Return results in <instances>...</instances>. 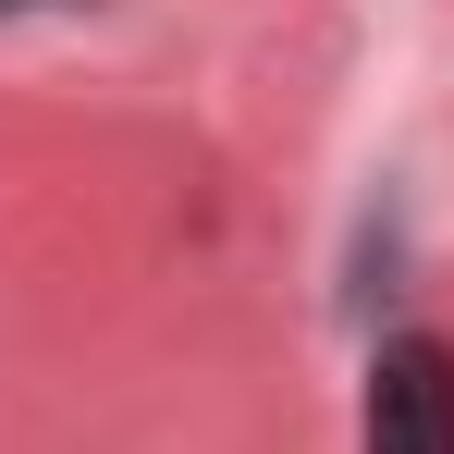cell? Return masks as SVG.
<instances>
[{"instance_id": "cell-1", "label": "cell", "mask_w": 454, "mask_h": 454, "mask_svg": "<svg viewBox=\"0 0 454 454\" xmlns=\"http://www.w3.org/2000/svg\"><path fill=\"white\" fill-rule=\"evenodd\" d=\"M356 454H454V344L442 332H380L356 393Z\"/></svg>"}, {"instance_id": "cell-2", "label": "cell", "mask_w": 454, "mask_h": 454, "mask_svg": "<svg viewBox=\"0 0 454 454\" xmlns=\"http://www.w3.org/2000/svg\"><path fill=\"white\" fill-rule=\"evenodd\" d=\"M0 12H25V0H0Z\"/></svg>"}]
</instances>
